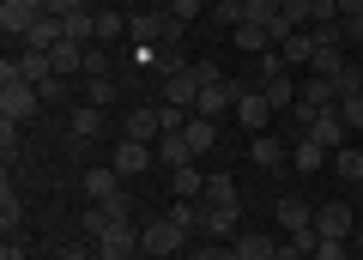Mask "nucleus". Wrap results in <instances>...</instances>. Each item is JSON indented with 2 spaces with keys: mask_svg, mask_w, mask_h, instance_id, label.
<instances>
[{
  "mask_svg": "<svg viewBox=\"0 0 363 260\" xmlns=\"http://www.w3.org/2000/svg\"><path fill=\"white\" fill-rule=\"evenodd\" d=\"M43 109V91L30 85V79H18V67L6 61L0 67V121H13V128H25L30 115Z\"/></svg>",
  "mask_w": 363,
  "mask_h": 260,
  "instance_id": "1",
  "label": "nucleus"
},
{
  "mask_svg": "<svg viewBox=\"0 0 363 260\" xmlns=\"http://www.w3.org/2000/svg\"><path fill=\"white\" fill-rule=\"evenodd\" d=\"M236 97H242V85H236V79H224L212 61H200V103H194V115L218 121L224 109H236Z\"/></svg>",
  "mask_w": 363,
  "mask_h": 260,
  "instance_id": "2",
  "label": "nucleus"
},
{
  "mask_svg": "<svg viewBox=\"0 0 363 260\" xmlns=\"http://www.w3.org/2000/svg\"><path fill=\"white\" fill-rule=\"evenodd\" d=\"M91 248H97V260H133L140 254V230H133L128 218H109L104 230L91 236Z\"/></svg>",
  "mask_w": 363,
  "mask_h": 260,
  "instance_id": "3",
  "label": "nucleus"
},
{
  "mask_svg": "<svg viewBox=\"0 0 363 260\" xmlns=\"http://www.w3.org/2000/svg\"><path fill=\"white\" fill-rule=\"evenodd\" d=\"M49 6H55V0H0V30L25 43V30L37 25V18L49 13Z\"/></svg>",
  "mask_w": 363,
  "mask_h": 260,
  "instance_id": "4",
  "label": "nucleus"
},
{
  "mask_svg": "<svg viewBox=\"0 0 363 260\" xmlns=\"http://www.w3.org/2000/svg\"><path fill=\"white\" fill-rule=\"evenodd\" d=\"M152 164H157V152L145 140H116V152H109V169H116L121 182H128V176H145Z\"/></svg>",
  "mask_w": 363,
  "mask_h": 260,
  "instance_id": "5",
  "label": "nucleus"
},
{
  "mask_svg": "<svg viewBox=\"0 0 363 260\" xmlns=\"http://www.w3.org/2000/svg\"><path fill=\"white\" fill-rule=\"evenodd\" d=\"M188 236H194V230H182V224H176V218L164 212V218H157L152 230H140V248H145V254H157V260H164V254H182V242H188Z\"/></svg>",
  "mask_w": 363,
  "mask_h": 260,
  "instance_id": "6",
  "label": "nucleus"
},
{
  "mask_svg": "<svg viewBox=\"0 0 363 260\" xmlns=\"http://www.w3.org/2000/svg\"><path fill=\"white\" fill-rule=\"evenodd\" d=\"M351 230H357V218H351V200H327V206H315V236L351 242Z\"/></svg>",
  "mask_w": 363,
  "mask_h": 260,
  "instance_id": "7",
  "label": "nucleus"
},
{
  "mask_svg": "<svg viewBox=\"0 0 363 260\" xmlns=\"http://www.w3.org/2000/svg\"><path fill=\"white\" fill-rule=\"evenodd\" d=\"M104 115L109 109H97V103H73L67 109V145H91L97 133H104Z\"/></svg>",
  "mask_w": 363,
  "mask_h": 260,
  "instance_id": "8",
  "label": "nucleus"
},
{
  "mask_svg": "<svg viewBox=\"0 0 363 260\" xmlns=\"http://www.w3.org/2000/svg\"><path fill=\"white\" fill-rule=\"evenodd\" d=\"M236 121H242L248 133H267L272 103H267V91H260V85H242V97H236Z\"/></svg>",
  "mask_w": 363,
  "mask_h": 260,
  "instance_id": "9",
  "label": "nucleus"
},
{
  "mask_svg": "<svg viewBox=\"0 0 363 260\" xmlns=\"http://www.w3.org/2000/svg\"><path fill=\"white\" fill-rule=\"evenodd\" d=\"M321 43H327V30H321V25H309V30H291V37L279 43V55H285V67H309Z\"/></svg>",
  "mask_w": 363,
  "mask_h": 260,
  "instance_id": "10",
  "label": "nucleus"
},
{
  "mask_svg": "<svg viewBox=\"0 0 363 260\" xmlns=\"http://www.w3.org/2000/svg\"><path fill=\"white\" fill-rule=\"evenodd\" d=\"M164 85V103H176V109H194L200 103V61L188 67V73H169V79H157Z\"/></svg>",
  "mask_w": 363,
  "mask_h": 260,
  "instance_id": "11",
  "label": "nucleus"
},
{
  "mask_svg": "<svg viewBox=\"0 0 363 260\" xmlns=\"http://www.w3.org/2000/svg\"><path fill=\"white\" fill-rule=\"evenodd\" d=\"M236 224H242V206H212V200H200V236H236Z\"/></svg>",
  "mask_w": 363,
  "mask_h": 260,
  "instance_id": "12",
  "label": "nucleus"
},
{
  "mask_svg": "<svg viewBox=\"0 0 363 260\" xmlns=\"http://www.w3.org/2000/svg\"><path fill=\"white\" fill-rule=\"evenodd\" d=\"M121 140H145V145H157V140H164V115H157V103L133 109V115L121 121Z\"/></svg>",
  "mask_w": 363,
  "mask_h": 260,
  "instance_id": "13",
  "label": "nucleus"
},
{
  "mask_svg": "<svg viewBox=\"0 0 363 260\" xmlns=\"http://www.w3.org/2000/svg\"><path fill=\"white\" fill-rule=\"evenodd\" d=\"M6 61H13L18 79H30V85H49L55 79V55L49 49H18V55H6Z\"/></svg>",
  "mask_w": 363,
  "mask_h": 260,
  "instance_id": "14",
  "label": "nucleus"
},
{
  "mask_svg": "<svg viewBox=\"0 0 363 260\" xmlns=\"http://www.w3.org/2000/svg\"><path fill=\"white\" fill-rule=\"evenodd\" d=\"M345 133H351V128H345V115H339V109H321V115L309 121V140L327 145V152H339V145H345Z\"/></svg>",
  "mask_w": 363,
  "mask_h": 260,
  "instance_id": "15",
  "label": "nucleus"
},
{
  "mask_svg": "<svg viewBox=\"0 0 363 260\" xmlns=\"http://www.w3.org/2000/svg\"><path fill=\"white\" fill-rule=\"evenodd\" d=\"M61 43H67V25H61V18H55V13H43L37 25L25 30V49H49V55H55V49H61Z\"/></svg>",
  "mask_w": 363,
  "mask_h": 260,
  "instance_id": "16",
  "label": "nucleus"
},
{
  "mask_svg": "<svg viewBox=\"0 0 363 260\" xmlns=\"http://www.w3.org/2000/svg\"><path fill=\"white\" fill-rule=\"evenodd\" d=\"M236 260H272V254H279V242H272V236L267 230H236Z\"/></svg>",
  "mask_w": 363,
  "mask_h": 260,
  "instance_id": "17",
  "label": "nucleus"
},
{
  "mask_svg": "<svg viewBox=\"0 0 363 260\" xmlns=\"http://www.w3.org/2000/svg\"><path fill=\"white\" fill-rule=\"evenodd\" d=\"M248 157H255L260 169H279L291 152H285V140H272V133H248Z\"/></svg>",
  "mask_w": 363,
  "mask_h": 260,
  "instance_id": "18",
  "label": "nucleus"
},
{
  "mask_svg": "<svg viewBox=\"0 0 363 260\" xmlns=\"http://www.w3.org/2000/svg\"><path fill=\"white\" fill-rule=\"evenodd\" d=\"M116 188H121V176H116V169H109V164L85 169V200H91V206H104V200L116 194Z\"/></svg>",
  "mask_w": 363,
  "mask_h": 260,
  "instance_id": "19",
  "label": "nucleus"
},
{
  "mask_svg": "<svg viewBox=\"0 0 363 260\" xmlns=\"http://www.w3.org/2000/svg\"><path fill=\"white\" fill-rule=\"evenodd\" d=\"M157 164L164 169H188L194 164V145L182 140V133H164V140H157Z\"/></svg>",
  "mask_w": 363,
  "mask_h": 260,
  "instance_id": "20",
  "label": "nucleus"
},
{
  "mask_svg": "<svg viewBox=\"0 0 363 260\" xmlns=\"http://www.w3.org/2000/svg\"><path fill=\"white\" fill-rule=\"evenodd\" d=\"M182 140L194 145V157H200V152H212V145H218V121L194 115V121H188V128H182Z\"/></svg>",
  "mask_w": 363,
  "mask_h": 260,
  "instance_id": "21",
  "label": "nucleus"
},
{
  "mask_svg": "<svg viewBox=\"0 0 363 260\" xmlns=\"http://www.w3.org/2000/svg\"><path fill=\"white\" fill-rule=\"evenodd\" d=\"M260 91H267V103H272V109H297V97H303L285 73H279V79H260Z\"/></svg>",
  "mask_w": 363,
  "mask_h": 260,
  "instance_id": "22",
  "label": "nucleus"
},
{
  "mask_svg": "<svg viewBox=\"0 0 363 260\" xmlns=\"http://www.w3.org/2000/svg\"><path fill=\"white\" fill-rule=\"evenodd\" d=\"M200 200H212V206H242V188H236L230 176H206V194Z\"/></svg>",
  "mask_w": 363,
  "mask_h": 260,
  "instance_id": "23",
  "label": "nucleus"
},
{
  "mask_svg": "<svg viewBox=\"0 0 363 260\" xmlns=\"http://www.w3.org/2000/svg\"><path fill=\"white\" fill-rule=\"evenodd\" d=\"M321 157H327V145H315L309 133H297V145H291V164L309 176V169H321Z\"/></svg>",
  "mask_w": 363,
  "mask_h": 260,
  "instance_id": "24",
  "label": "nucleus"
},
{
  "mask_svg": "<svg viewBox=\"0 0 363 260\" xmlns=\"http://www.w3.org/2000/svg\"><path fill=\"white\" fill-rule=\"evenodd\" d=\"M0 224H6V236H13L18 224H25V200H18V188H13V182L0 188Z\"/></svg>",
  "mask_w": 363,
  "mask_h": 260,
  "instance_id": "25",
  "label": "nucleus"
},
{
  "mask_svg": "<svg viewBox=\"0 0 363 260\" xmlns=\"http://www.w3.org/2000/svg\"><path fill=\"white\" fill-rule=\"evenodd\" d=\"M128 37V13H116V6H97V43H116Z\"/></svg>",
  "mask_w": 363,
  "mask_h": 260,
  "instance_id": "26",
  "label": "nucleus"
},
{
  "mask_svg": "<svg viewBox=\"0 0 363 260\" xmlns=\"http://www.w3.org/2000/svg\"><path fill=\"white\" fill-rule=\"evenodd\" d=\"M212 18H218L224 30H242L248 25V6H242V0H212Z\"/></svg>",
  "mask_w": 363,
  "mask_h": 260,
  "instance_id": "27",
  "label": "nucleus"
},
{
  "mask_svg": "<svg viewBox=\"0 0 363 260\" xmlns=\"http://www.w3.org/2000/svg\"><path fill=\"white\" fill-rule=\"evenodd\" d=\"M169 188H176V200H200V194H206V176L188 164V169H176V182H169Z\"/></svg>",
  "mask_w": 363,
  "mask_h": 260,
  "instance_id": "28",
  "label": "nucleus"
},
{
  "mask_svg": "<svg viewBox=\"0 0 363 260\" xmlns=\"http://www.w3.org/2000/svg\"><path fill=\"white\" fill-rule=\"evenodd\" d=\"M109 97H116V79H109V73H97V79H85V103H97V109H109Z\"/></svg>",
  "mask_w": 363,
  "mask_h": 260,
  "instance_id": "29",
  "label": "nucleus"
},
{
  "mask_svg": "<svg viewBox=\"0 0 363 260\" xmlns=\"http://www.w3.org/2000/svg\"><path fill=\"white\" fill-rule=\"evenodd\" d=\"M279 6H285V25L291 30H309L315 25V6H309V0H279Z\"/></svg>",
  "mask_w": 363,
  "mask_h": 260,
  "instance_id": "30",
  "label": "nucleus"
},
{
  "mask_svg": "<svg viewBox=\"0 0 363 260\" xmlns=\"http://www.w3.org/2000/svg\"><path fill=\"white\" fill-rule=\"evenodd\" d=\"M333 169H339V182H363V152H339Z\"/></svg>",
  "mask_w": 363,
  "mask_h": 260,
  "instance_id": "31",
  "label": "nucleus"
},
{
  "mask_svg": "<svg viewBox=\"0 0 363 260\" xmlns=\"http://www.w3.org/2000/svg\"><path fill=\"white\" fill-rule=\"evenodd\" d=\"M339 115H345V128H351V133H363V97H357V91H345V97H339Z\"/></svg>",
  "mask_w": 363,
  "mask_h": 260,
  "instance_id": "32",
  "label": "nucleus"
},
{
  "mask_svg": "<svg viewBox=\"0 0 363 260\" xmlns=\"http://www.w3.org/2000/svg\"><path fill=\"white\" fill-rule=\"evenodd\" d=\"M164 13H176L182 25H194V18L206 13V0H164Z\"/></svg>",
  "mask_w": 363,
  "mask_h": 260,
  "instance_id": "33",
  "label": "nucleus"
},
{
  "mask_svg": "<svg viewBox=\"0 0 363 260\" xmlns=\"http://www.w3.org/2000/svg\"><path fill=\"white\" fill-rule=\"evenodd\" d=\"M309 260H351V248H345V242H333V236H321Z\"/></svg>",
  "mask_w": 363,
  "mask_h": 260,
  "instance_id": "34",
  "label": "nucleus"
},
{
  "mask_svg": "<svg viewBox=\"0 0 363 260\" xmlns=\"http://www.w3.org/2000/svg\"><path fill=\"white\" fill-rule=\"evenodd\" d=\"M97 73H109V55H104V43H91V49H85V79H97Z\"/></svg>",
  "mask_w": 363,
  "mask_h": 260,
  "instance_id": "35",
  "label": "nucleus"
},
{
  "mask_svg": "<svg viewBox=\"0 0 363 260\" xmlns=\"http://www.w3.org/2000/svg\"><path fill=\"white\" fill-rule=\"evenodd\" d=\"M104 212H109V218H133V200H128V188H116V194L104 200Z\"/></svg>",
  "mask_w": 363,
  "mask_h": 260,
  "instance_id": "36",
  "label": "nucleus"
},
{
  "mask_svg": "<svg viewBox=\"0 0 363 260\" xmlns=\"http://www.w3.org/2000/svg\"><path fill=\"white\" fill-rule=\"evenodd\" d=\"M339 37H345L351 49H363V13H351V18H339Z\"/></svg>",
  "mask_w": 363,
  "mask_h": 260,
  "instance_id": "37",
  "label": "nucleus"
},
{
  "mask_svg": "<svg viewBox=\"0 0 363 260\" xmlns=\"http://www.w3.org/2000/svg\"><path fill=\"white\" fill-rule=\"evenodd\" d=\"M279 73H285V55L267 49V55H260V79H279Z\"/></svg>",
  "mask_w": 363,
  "mask_h": 260,
  "instance_id": "38",
  "label": "nucleus"
},
{
  "mask_svg": "<svg viewBox=\"0 0 363 260\" xmlns=\"http://www.w3.org/2000/svg\"><path fill=\"white\" fill-rule=\"evenodd\" d=\"M194 260H236V248H218V242H206V248H200Z\"/></svg>",
  "mask_w": 363,
  "mask_h": 260,
  "instance_id": "39",
  "label": "nucleus"
},
{
  "mask_svg": "<svg viewBox=\"0 0 363 260\" xmlns=\"http://www.w3.org/2000/svg\"><path fill=\"white\" fill-rule=\"evenodd\" d=\"M272 260H309V248H297V242H279V254Z\"/></svg>",
  "mask_w": 363,
  "mask_h": 260,
  "instance_id": "40",
  "label": "nucleus"
},
{
  "mask_svg": "<svg viewBox=\"0 0 363 260\" xmlns=\"http://www.w3.org/2000/svg\"><path fill=\"white\" fill-rule=\"evenodd\" d=\"M0 260H25V242H13V236H6V248H0Z\"/></svg>",
  "mask_w": 363,
  "mask_h": 260,
  "instance_id": "41",
  "label": "nucleus"
},
{
  "mask_svg": "<svg viewBox=\"0 0 363 260\" xmlns=\"http://www.w3.org/2000/svg\"><path fill=\"white\" fill-rule=\"evenodd\" d=\"M351 13H363V0H339V18H351Z\"/></svg>",
  "mask_w": 363,
  "mask_h": 260,
  "instance_id": "42",
  "label": "nucleus"
},
{
  "mask_svg": "<svg viewBox=\"0 0 363 260\" xmlns=\"http://www.w3.org/2000/svg\"><path fill=\"white\" fill-rule=\"evenodd\" d=\"M55 260H85V248H61V254H55Z\"/></svg>",
  "mask_w": 363,
  "mask_h": 260,
  "instance_id": "43",
  "label": "nucleus"
},
{
  "mask_svg": "<svg viewBox=\"0 0 363 260\" xmlns=\"http://www.w3.org/2000/svg\"><path fill=\"white\" fill-rule=\"evenodd\" d=\"M357 248H363V224H357Z\"/></svg>",
  "mask_w": 363,
  "mask_h": 260,
  "instance_id": "44",
  "label": "nucleus"
},
{
  "mask_svg": "<svg viewBox=\"0 0 363 260\" xmlns=\"http://www.w3.org/2000/svg\"><path fill=\"white\" fill-rule=\"evenodd\" d=\"M357 97H363V73H357Z\"/></svg>",
  "mask_w": 363,
  "mask_h": 260,
  "instance_id": "45",
  "label": "nucleus"
},
{
  "mask_svg": "<svg viewBox=\"0 0 363 260\" xmlns=\"http://www.w3.org/2000/svg\"><path fill=\"white\" fill-rule=\"evenodd\" d=\"M357 73H363V49H357Z\"/></svg>",
  "mask_w": 363,
  "mask_h": 260,
  "instance_id": "46",
  "label": "nucleus"
},
{
  "mask_svg": "<svg viewBox=\"0 0 363 260\" xmlns=\"http://www.w3.org/2000/svg\"><path fill=\"white\" fill-rule=\"evenodd\" d=\"M79 6H97V0H79Z\"/></svg>",
  "mask_w": 363,
  "mask_h": 260,
  "instance_id": "47",
  "label": "nucleus"
},
{
  "mask_svg": "<svg viewBox=\"0 0 363 260\" xmlns=\"http://www.w3.org/2000/svg\"><path fill=\"white\" fill-rule=\"evenodd\" d=\"M164 260H182V254H164Z\"/></svg>",
  "mask_w": 363,
  "mask_h": 260,
  "instance_id": "48",
  "label": "nucleus"
}]
</instances>
